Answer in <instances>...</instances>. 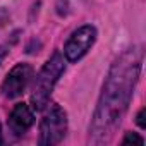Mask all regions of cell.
<instances>
[{
	"label": "cell",
	"mask_w": 146,
	"mask_h": 146,
	"mask_svg": "<svg viewBox=\"0 0 146 146\" xmlns=\"http://www.w3.org/2000/svg\"><path fill=\"white\" fill-rule=\"evenodd\" d=\"M143 60L144 50L141 45H136L124 50L110 65L90 124V144H107L115 136V131L129 110L136 84L139 81Z\"/></svg>",
	"instance_id": "6da1fadb"
},
{
	"label": "cell",
	"mask_w": 146,
	"mask_h": 146,
	"mask_svg": "<svg viewBox=\"0 0 146 146\" xmlns=\"http://www.w3.org/2000/svg\"><path fill=\"white\" fill-rule=\"evenodd\" d=\"M65 72V60L60 52H53L52 57L43 64L40 72L35 78L33 91H31V103L33 108L43 110L48 105V100L52 96V91L55 84L58 83L60 76Z\"/></svg>",
	"instance_id": "7a4b0ae2"
},
{
	"label": "cell",
	"mask_w": 146,
	"mask_h": 146,
	"mask_svg": "<svg viewBox=\"0 0 146 146\" xmlns=\"http://www.w3.org/2000/svg\"><path fill=\"white\" fill-rule=\"evenodd\" d=\"M65 134H67V113L60 105L50 103L45 108L43 117L40 120L38 143L41 146H53L62 143Z\"/></svg>",
	"instance_id": "3957f363"
},
{
	"label": "cell",
	"mask_w": 146,
	"mask_h": 146,
	"mask_svg": "<svg viewBox=\"0 0 146 146\" xmlns=\"http://www.w3.org/2000/svg\"><path fill=\"white\" fill-rule=\"evenodd\" d=\"M96 41V28L91 24H84L78 28L69 36L64 46V55L67 62H78L81 60L95 45Z\"/></svg>",
	"instance_id": "277c9868"
},
{
	"label": "cell",
	"mask_w": 146,
	"mask_h": 146,
	"mask_svg": "<svg viewBox=\"0 0 146 146\" xmlns=\"http://www.w3.org/2000/svg\"><path fill=\"white\" fill-rule=\"evenodd\" d=\"M33 78V67L26 62L23 64H16L11 70L9 74L5 76L2 86H0V91H2V95L9 100L12 98H17L24 93V90L28 88L29 81Z\"/></svg>",
	"instance_id": "5b68a950"
},
{
	"label": "cell",
	"mask_w": 146,
	"mask_h": 146,
	"mask_svg": "<svg viewBox=\"0 0 146 146\" xmlns=\"http://www.w3.org/2000/svg\"><path fill=\"white\" fill-rule=\"evenodd\" d=\"M33 122H35L33 108H31L29 105H26V103H17V105L12 108L7 124H9L11 132L19 137V136H24V134L29 131V127L33 125Z\"/></svg>",
	"instance_id": "8992f818"
},
{
	"label": "cell",
	"mask_w": 146,
	"mask_h": 146,
	"mask_svg": "<svg viewBox=\"0 0 146 146\" xmlns=\"http://www.w3.org/2000/svg\"><path fill=\"white\" fill-rule=\"evenodd\" d=\"M19 40V31H16L14 35H11V38L9 40H5L2 45H0V65H2V62H4V58L7 57V53L11 52V48L16 45V41Z\"/></svg>",
	"instance_id": "52a82bcc"
},
{
	"label": "cell",
	"mask_w": 146,
	"mask_h": 146,
	"mask_svg": "<svg viewBox=\"0 0 146 146\" xmlns=\"http://www.w3.org/2000/svg\"><path fill=\"white\" fill-rule=\"evenodd\" d=\"M131 143H136V144H144V139L141 136H137L136 132H127L125 137L122 139V144H131Z\"/></svg>",
	"instance_id": "ba28073f"
},
{
	"label": "cell",
	"mask_w": 146,
	"mask_h": 146,
	"mask_svg": "<svg viewBox=\"0 0 146 146\" xmlns=\"http://www.w3.org/2000/svg\"><path fill=\"white\" fill-rule=\"evenodd\" d=\"M9 19H11L9 12H7L5 9H0V29H2V28L9 23Z\"/></svg>",
	"instance_id": "9c48e42d"
},
{
	"label": "cell",
	"mask_w": 146,
	"mask_h": 146,
	"mask_svg": "<svg viewBox=\"0 0 146 146\" xmlns=\"http://www.w3.org/2000/svg\"><path fill=\"white\" fill-rule=\"evenodd\" d=\"M144 113H146V110H144V108H141V110H139V113H137V117H136V122H137V125H139L141 129H144V127H146V124H144Z\"/></svg>",
	"instance_id": "30bf717a"
},
{
	"label": "cell",
	"mask_w": 146,
	"mask_h": 146,
	"mask_svg": "<svg viewBox=\"0 0 146 146\" xmlns=\"http://www.w3.org/2000/svg\"><path fill=\"white\" fill-rule=\"evenodd\" d=\"M4 143V137H2V125H0V144Z\"/></svg>",
	"instance_id": "8fae6325"
}]
</instances>
